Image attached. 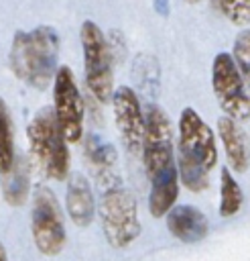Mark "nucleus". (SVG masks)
<instances>
[{
    "label": "nucleus",
    "mask_w": 250,
    "mask_h": 261,
    "mask_svg": "<svg viewBox=\"0 0 250 261\" xmlns=\"http://www.w3.org/2000/svg\"><path fill=\"white\" fill-rule=\"evenodd\" d=\"M144 116H146V128H144L142 161L150 181L148 208L154 218H161L175 206L181 179L177 169V155L173 151V130L169 116L157 104H150Z\"/></svg>",
    "instance_id": "1"
},
{
    "label": "nucleus",
    "mask_w": 250,
    "mask_h": 261,
    "mask_svg": "<svg viewBox=\"0 0 250 261\" xmlns=\"http://www.w3.org/2000/svg\"><path fill=\"white\" fill-rule=\"evenodd\" d=\"M59 37L51 27H37L33 31H16L10 47L12 73L30 88L45 90L57 73Z\"/></svg>",
    "instance_id": "2"
},
{
    "label": "nucleus",
    "mask_w": 250,
    "mask_h": 261,
    "mask_svg": "<svg viewBox=\"0 0 250 261\" xmlns=\"http://www.w3.org/2000/svg\"><path fill=\"white\" fill-rule=\"evenodd\" d=\"M33 159L39 163L43 173L51 179H65L69 175V149L67 139L59 126L53 108H43L30 120L26 128Z\"/></svg>",
    "instance_id": "3"
},
{
    "label": "nucleus",
    "mask_w": 250,
    "mask_h": 261,
    "mask_svg": "<svg viewBox=\"0 0 250 261\" xmlns=\"http://www.w3.org/2000/svg\"><path fill=\"white\" fill-rule=\"evenodd\" d=\"M98 212L104 234L112 247H128L140 234L136 198L130 190L116 181V175L104 181V194L100 196Z\"/></svg>",
    "instance_id": "4"
},
{
    "label": "nucleus",
    "mask_w": 250,
    "mask_h": 261,
    "mask_svg": "<svg viewBox=\"0 0 250 261\" xmlns=\"http://www.w3.org/2000/svg\"><path fill=\"white\" fill-rule=\"evenodd\" d=\"M81 51H83V69L85 84L93 98L102 104L112 102L114 94V71H112V45L108 43L102 29L85 20L79 31Z\"/></svg>",
    "instance_id": "5"
},
{
    "label": "nucleus",
    "mask_w": 250,
    "mask_h": 261,
    "mask_svg": "<svg viewBox=\"0 0 250 261\" xmlns=\"http://www.w3.org/2000/svg\"><path fill=\"white\" fill-rule=\"evenodd\" d=\"M30 232H33V241L37 249L43 255H57L63 251L67 243L61 206L55 194L45 186H39L33 192Z\"/></svg>",
    "instance_id": "6"
},
{
    "label": "nucleus",
    "mask_w": 250,
    "mask_h": 261,
    "mask_svg": "<svg viewBox=\"0 0 250 261\" xmlns=\"http://www.w3.org/2000/svg\"><path fill=\"white\" fill-rule=\"evenodd\" d=\"M211 88L222 110L228 116L236 120H246L250 116V94L234 55L222 51L213 57Z\"/></svg>",
    "instance_id": "7"
},
{
    "label": "nucleus",
    "mask_w": 250,
    "mask_h": 261,
    "mask_svg": "<svg viewBox=\"0 0 250 261\" xmlns=\"http://www.w3.org/2000/svg\"><path fill=\"white\" fill-rule=\"evenodd\" d=\"M53 100H55V114L59 120V126L69 143H77L83 135V118H85V106L83 98L79 94V88L75 84L73 71L67 65L57 67L55 82H53Z\"/></svg>",
    "instance_id": "8"
},
{
    "label": "nucleus",
    "mask_w": 250,
    "mask_h": 261,
    "mask_svg": "<svg viewBox=\"0 0 250 261\" xmlns=\"http://www.w3.org/2000/svg\"><path fill=\"white\" fill-rule=\"evenodd\" d=\"M112 108L122 145L130 155H142L146 116L140 108L134 90L128 86H118L112 94Z\"/></svg>",
    "instance_id": "9"
},
{
    "label": "nucleus",
    "mask_w": 250,
    "mask_h": 261,
    "mask_svg": "<svg viewBox=\"0 0 250 261\" xmlns=\"http://www.w3.org/2000/svg\"><path fill=\"white\" fill-rule=\"evenodd\" d=\"M179 147L199 163H203L207 169L215 167L217 163L215 135L207 126V122L189 106L183 108L179 116Z\"/></svg>",
    "instance_id": "10"
},
{
    "label": "nucleus",
    "mask_w": 250,
    "mask_h": 261,
    "mask_svg": "<svg viewBox=\"0 0 250 261\" xmlns=\"http://www.w3.org/2000/svg\"><path fill=\"white\" fill-rule=\"evenodd\" d=\"M165 216H167V228L171 230V234L183 243H197L205 239L209 230V222L205 214L199 208L189 204L173 206Z\"/></svg>",
    "instance_id": "11"
},
{
    "label": "nucleus",
    "mask_w": 250,
    "mask_h": 261,
    "mask_svg": "<svg viewBox=\"0 0 250 261\" xmlns=\"http://www.w3.org/2000/svg\"><path fill=\"white\" fill-rule=\"evenodd\" d=\"M238 120L232 116H220L217 118V135L224 145L228 163L234 171L242 173L250 165V145L244 135V130L236 124Z\"/></svg>",
    "instance_id": "12"
},
{
    "label": "nucleus",
    "mask_w": 250,
    "mask_h": 261,
    "mask_svg": "<svg viewBox=\"0 0 250 261\" xmlns=\"http://www.w3.org/2000/svg\"><path fill=\"white\" fill-rule=\"evenodd\" d=\"M65 206L71 222L75 226H89L96 214V200L89 181L81 173L69 175L67 184V196H65Z\"/></svg>",
    "instance_id": "13"
},
{
    "label": "nucleus",
    "mask_w": 250,
    "mask_h": 261,
    "mask_svg": "<svg viewBox=\"0 0 250 261\" xmlns=\"http://www.w3.org/2000/svg\"><path fill=\"white\" fill-rule=\"evenodd\" d=\"M2 177V194L10 206H22L30 190V163L24 155H16L12 167Z\"/></svg>",
    "instance_id": "14"
},
{
    "label": "nucleus",
    "mask_w": 250,
    "mask_h": 261,
    "mask_svg": "<svg viewBox=\"0 0 250 261\" xmlns=\"http://www.w3.org/2000/svg\"><path fill=\"white\" fill-rule=\"evenodd\" d=\"M85 155L89 159V165L100 177V184L114 177L112 167L116 165V149L110 143H102L98 137L89 135L85 143Z\"/></svg>",
    "instance_id": "15"
},
{
    "label": "nucleus",
    "mask_w": 250,
    "mask_h": 261,
    "mask_svg": "<svg viewBox=\"0 0 250 261\" xmlns=\"http://www.w3.org/2000/svg\"><path fill=\"white\" fill-rule=\"evenodd\" d=\"M177 169H179V179L183 181V186L191 192H201L207 188V167L203 163H199L195 157H191L187 151H183L181 147L177 149Z\"/></svg>",
    "instance_id": "16"
},
{
    "label": "nucleus",
    "mask_w": 250,
    "mask_h": 261,
    "mask_svg": "<svg viewBox=\"0 0 250 261\" xmlns=\"http://www.w3.org/2000/svg\"><path fill=\"white\" fill-rule=\"evenodd\" d=\"M220 214L224 218H230L234 214H238V210L242 208L244 202V194L238 186V181L234 179L230 167H222L220 171Z\"/></svg>",
    "instance_id": "17"
},
{
    "label": "nucleus",
    "mask_w": 250,
    "mask_h": 261,
    "mask_svg": "<svg viewBox=\"0 0 250 261\" xmlns=\"http://www.w3.org/2000/svg\"><path fill=\"white\" fill-rule=\"evenodd\" d=\"M14 159H16V151H14L12 118L6 102L0 98V175L10 171Z\"/></svg>",
    "instance_id": "18"
},
{
    "label": "nucleus",
    "mask_w": 250,
    "mask_h": 261,
    "mask_svg": "<svg viewBox=\"0 0 250 261\" xmlns=\"http://www.w3.org/2000/svg\"><path fill=\"white\" fill-rule=\"evenodd\" d=\"M220 8L232 24L244 27L250 22V0H220Z\"/></svg>",
    "instance_id": "19"
},
{
    "label": "nucleus",
    "mask_w": 250,
    "mask_h": 261,
    "mask_svg": "<svg viewBox=\"0 0 250 261\" xmlns=\"http://www.w3.org/2000/svg\"><path fill=\"white\" fill-rule=\"evenodd\" d=\"M232 55L242 71L244 77L250 75V29L248 31H242L236 41H234V49H232Z\"/></svg>",
    "instance_id": "20"
},
{
    "label": "nucleus",
    "mask_w": 250,
    "mask_h": 261,
    "mask_svg": "<svg viewBox=\"0 0 250 261\" xmlns=\"http://www.w3.org/2000/svg\"><path fill=\"white\" fill-rule=\"evenodd\" d=\"M6 259V251H4V247L0 245V261H4Z\"/></svg>",
    "instance_id": "21"
},
{
    "label": "nucleus",
    "mask_w": 250,
    "mask_h": 261,
    "mask_svg": "<svg viewBox=\"0 0 250 261\" xmlns=\"http://www.w3.org/2000/svg\"><path fill=\"white\" fill-rule=\"evenodd\" d=\"M187 2H189V4H195V2H199V0H187Z\"/></svg>",
    "instance_id": "22"
},
{
    "label": "nucleus",
    "mask_w": 250,
    "mask_h": 261,
    "mask_svg": "<svg viewBox=\"0 0 250 261\" xmlns=\"http://www.w3.org/2000/svg\"><path fill=\"white\" fill-rule=\"evenodd\" d=\"M244 80H246V82H248V88H250V75H248V77H244Z\"/></svg>",
    "instance_id": "23"
}]
</instances>
